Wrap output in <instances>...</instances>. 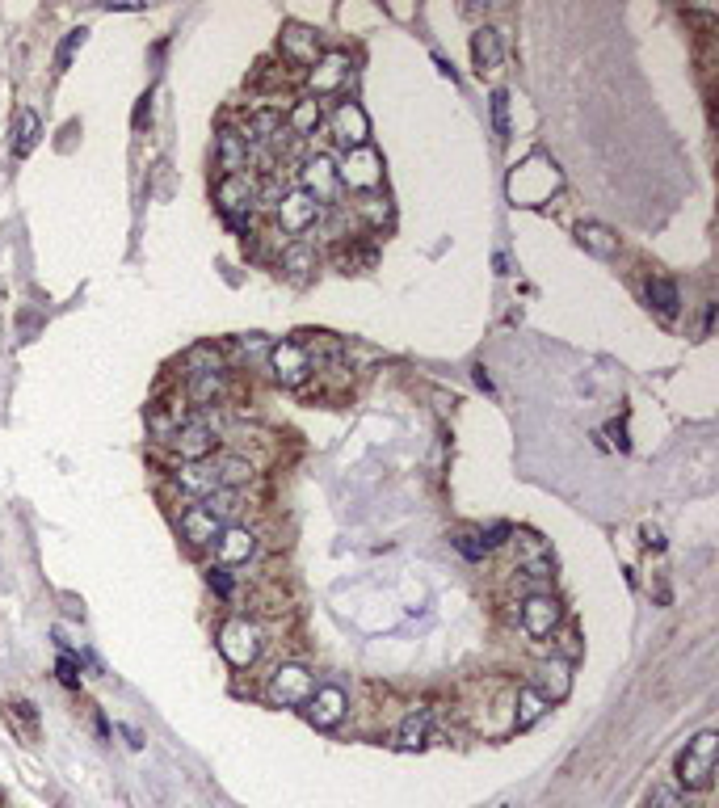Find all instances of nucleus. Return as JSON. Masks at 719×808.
I'll use <instances>...</instances> for the list:
<instances>
[{
    "label": "nucleus",
    "mask_w": 719,
    "mask_h": 808,
    "mask_svg": "<svg viewBox=\"0 0 719 808\" xmlns=\"http://www.w3.org/2000/svg\"><path fill=\"white\" fill-rule=\"evenodd\" d=\"M715 754H719V737L715 733H698L682 754H677V783L686 792H707L715 779Z\"/></svg>",
    "instance_id": "f03ea898"
},
{
    "label": "nucleus",
    "mask_w": 719,
    "mask_h": 808,
    "mask_svg": "<svg viewBox=\"0 0 719 808\" xmlns=\"http://www.w3.org/2000/svg\"><path fill=\"white\" fill-rule=\"evenodd\" d=\"M223 531V522L211 518L202 505H190V510H181V539L190 543V548H215V539Z\"/></svg>",
    "instance_id": "412c9836"
},
{
    "label": "nucleus",
    "mask_w": 719,
    "mask_h": 808,
    "mask_svg": "<svg viewBox=\"0 0 719 808\" xmlns=\"http://www.w3.org/2000/svg\"><path fill=\"white\" fill-rule=\"evenodd\" d=\"M215 160H219L223 173H249V169H253V144L240 135V127L219 131V139H215Z\"/></svg>",
    "instance_id": "aec40b11"
},
{
    "label": "nucleus",
    "mask_w": 719,
    "mask_h": 808,
    "mask_svg": "<svg viewBox=\"0 0 719 808\" xmlns=\"http://www.w3.org/2000/svg\"><path fill=\"white\" fill-rule=\"evenodd\" d=\"M450 543H455V552H459V556H467V560H484V556H488V543H484V535H480V531H459V535L450 539Z\"/></svg>",
    "instance_id": "c9c22d12"
},
{
    "label": "nucleus",
    "mask_w": 719,
    "mask_h": 808,
    "mask_svg": "<svg viewBox=\"0 0 719 808\" xmlns=\"http://www.w3.org/2000/svg\"><path fill=\"white\" fill-rule=\"evenodd\" d=\"M282 118H286V135L307 139V135H316V127L324 123V110H320V101H316V97H299Z\"/></svg>",
    "instance_id": "393cba45"
},
{
    "label": "nucleus",
    "mask_w": 719,
    "mask_h": 808,
    "mask_svg": "<svg viewBox=\"0 0 719 808\" xmlns=\"http://www.w3.org/2000/svg\"><path fill=\"white\" fill-rule=\"evenodd\" d=\"M610 438H614V447H619V451H627V430H623V421H614V426H610Z\"/></svg>",
    "instance_id": "a18cd8bd"
},
{
    "label": "nucleus",
    "mask_w": 719,
    "mask_h": 808,
    "mask_svg": "<svg viewBox=\"0 0 719 808\" xmlns=\"http://www.w3.org/2000/svg\"><path fill=\"white\" fill-rule=\"evenodd\" d=\"M560 619H564V611H560L556 594H526L522 598V632L530 640H547L560 628Z\"/></svg>",
    "instance_id": "ddd939ff"
},
{
    "label": "nucleus",
    "mask_w": 719,
    "mask_h": 808,
    "mask_svg": "<svg viewBox=\"0 0 719 808\" xmlns=\"http://www.w3.org/2000/svg\"><path fill=\"white\" fill-rule=\"evenodd\" d=\"M577 240H581V249H585V253L602 257V261L619 257V236H614L606 224H577Z\"/></svg>",
    "instance_id": "bb28decb"
},
{
    "label": "nucleus",
    "mask_w": 719,
    "mask_h": 808,
    "mask_svg": "<svg viewBox=\"0 0 719 808\" xmlns=\"http://www.w3.org/2000/svg\"><path fill=\"white\" fill-rule=\"evenodd\" d=\"M648 303L656 308V316L673 320L682 312V291H677V282H669V278H648Z\"/></svg>",
    "instance_id": "c756f323"
},
{
    "label": "nucleus",
    "mask_w": 719,
    "mask_h": 808,
    "mask_svg": "<svg viewBox=\"0 0 719 808\" xmlns=\"http://www.w3.org/2000/svg\"><path fill=\"white\" fill-rule=\"evenodd\" d=\"M173 489H177L181 497H190V501L198 505L202 497H211L215 489H223V484H219V463H215V459L177 463V472H173Z\"/></svg>",
    "instance_id": "f8f14e48"
},
{
    "label": "nucleus",
    "mask_w": 719,
    "mask_h": 808,
    "mask_svg": "<svg viewBox=\"0 0 719 808\" xmlns=\"http://www.w3.org/2000/svg\"><path fill=\"white\" fill-rule=\"evenodd\" d=\"M648 808H690V804L682 800V792H673V787H656L648 796Z\"/></svg>",
    "instance_id": "79ce46f5"
},
{
    "label": "nucleus",
    "mask_w": 719,
    "mask_h": 808,
    "mask_svg": "<svg viewBox=\"0 0 719 808\" xmlns=\"http://www.w3.org/2000/svg\"><path fill=\"white\" fill-rule=\"evenodd\" d=\"M480 535H484L488 552H492V548H505L509 535H513V527H509V522H492V527H488V531H480Z\"/></svg>",
    "instance_id": "37998d69"
},
{
    "label": "nucleus",
    "mask_w": 719,
    "mask_h": 808,
    "mask_svg": "<svg viewBox=\"0 0 719 808\" xmlns=\"http://www.w3.org/2000/svg\"><path fill=\"white\" fill-rule=\"evenodd\" d=\"M215 426L211 421H198V417H190L186 426H177L169 438H164V447H169V455L177 459V463H198V459H211L215 455Z\"/></svg>",
    "instance_id": "6e6552de"
},
{
    "label": "nucleus",
    "mask_w": 719,
    "mask_h": 808,
    "mask_svg": "<svg viewBox=\"0 0 719 808\" xmlns=\"http://www.w3.org/2000/svg\"><path fill=\"white\" fill-rule=\"evenodd\" d=\"M38 139H43V118H38L34 110H22L17 114V127H13V156L26 160L38 148Z\"/></svg>",
    "instance_id": "c85d7f7f"
},
{
    "label": "nucleus",
    "mask_w": 719,
    "mask_h": 808,
    "mask_svg": "<svg viewBox=\"0 0 719 808\" xmlns=\"http://www.w3.org/2000/svg\"><path fill=\"white\" fill-rule=\"evenodd\" d=\"M215 556L223 569H236V564H249L257 556V531L240 527V522H232V527H223L219 539H215Z\"/></svg>",
    "instance_id": "a211bd4d"
},
{
    "label": "nucleus",
    "mask_w": 719,
    "mask_h": 808,
    "mask_svg": "<svg viewBox=\"0 0 719 808\" xmlns=\"http://www.w3.org/2000/svg\"><path fill=\"white\" fill-rule=\"evenodd\" d=\"M509 548H513V556H518V569H522L526 577H551V548H547L539 535L513 531V535H509Z\"/></svg>",
    "instance_id": "6ab92c4d"
},
{
    "label": "nucleus",
    "mask_w": 719,
    "mask_h": 808,
    "mask_svg": "<svg viewBox=\"0 0 719 808\" xmlns=\"http://www.w3.org/2000/svg\"><path fill=\"white\" fill-rule=\"evenodd\" d=\"M85 38H89V30H85V26L68 30V38H64V43H59V51H55V64H59V72H64V68L72 64V55H76L80 47H85Z\"/></svg>",
    "instance_id": "e433bc0d"
},
{
    "label": "nucleus",
    "mask_w": 719,
    "mask_h": 808,
    "mask_svg": "<svg viewBox=\"0 0 719 808\" xmlns=\"http://www.w3.org/2000/svg\"><path fill=\"white\" fill-rule=\"evenodd\" d=\"M337 181H341L345 190H354V194H379V186H383V156L371 144L349 148L337 160Z\"/></svg>",
    "instance_id": "39448f33"
},
{
    "label": "nucleus",
    "mask_w": 719,
    "mask_h": 808,
    "mask_svg": "<svg viewBox=\"0 0 719 808\" xmlns=\"http://www.w3.org/2000/svg\"><path fill=\"white\" fill-rule=\"evenodd\" d=\"M328 127H333V135L349 148H362L366 139H371V118H366V110L358 106V101H341V106L333 110V118H328Z\"/></svg>",
    "instance_id": "f3484780"
},
{
    "label": "nucleus",
    "mask_w": 719,
    "mask_h": 808,
    "mask_svg": "<svg viewBox=\"0 0 719 808\" xmlns=\"http://www.w3.org/2000/svg\"><path fill=\"white\" fill-rule=\"evenodd\" d=\"M429 729H434V707H417V712H408L400 720V729H396V750H404V754L425 750Z\"/></svg>",
    "instance_id": "5701e85b"
},
{
    "label": "nucleus",
    "mask_w": 719,
    "mask_h": 808,
    "mask_svg": "<svg viewBox=\"0 0 719 808\" xmlns=\"http://www.w3.org/2000/svg\"><path fill=\"white\" fill-rule=\"evenodd\" d=\"M354 211L366 219V228H383L387 219H392V207H387V198H383V194H358Z\"/></svg>",
    "instance_id": "473e14b6"
},
{
    "label": "nucleus",
    "mask_w": 719,
    "mask_h": 808,
    "mask_svg": "<svg viewBox=\"0 0 719 808\" xmlns=\"http://www.w3.org/2000/svg\"><path fill=\"white\" fill-rule=\"evenodd\" d=\"M215 463H219V484L223 489H244V484H253V476H257V468L244 455H219Z\"/></svg>",
    "instance_id": "7c9ffc66"
},
{
    "label": "nucleus",
    "mask_w": 719,
    "mask_h": 808,
    "mask_svg": "<svg viewBox=\"0 0 719 808\" xmlns=\"http://www.w3.org/2000/svg\"><path fill=\"white\" fill-rule=\"evenodd\" d=\"M55 674H59V682L68 686V691H76L80 686V661L68 653V649H59V661H55Z\"/></svg>",
    "instance_id": "58836bf2"
},
{
    "label": "nucleus",
    "mask_w": 719,
    "mask_h": 808,
    "mask_svg": "<svg viewBox=\"0 0 719 808\" xmlns=\"http://www.w3.org/2000/svg\"><path fill=\"white\" fill-rule=\"evenodd\" d=\"M312 691H316V678H312V670H307V665H299V661L274 665L270 682H265V699H270L274 707H303L307 699H312Z\"/></svg>",
    "instance_id": "423d86ee"
},
{
    "label": "nucleus",
    "mask_w": 719,
    "mask_h": 808,
    "mask_svg": "<svg viewBox=\"0 0 719 808\" xmlns=\"http://www.w3.org/2000/svg\"><path fill=\"white\" fill-rule=\"evenodd\" d=\"M228 396V371H202V375H186V400L198 409H215Z\"/></svg>",
    "instance_id": "4be33fe9"
},
{
    "label": "nucleus",
    "mask_w": 719,
    "mask_h": 808,
    "mask_svg": "<svg viewBox=\"0 0 719 808\" xmlns=\"http://www.w3.org/2000/svg\"><path fill=\"white\" fill-rule=\"evenodd\" d=\"M505 55V43H501V30L492 26H480L476 34H471V64H476V72H492L501 64Z\"/></svg>",
    "instance_id": "b1692460"
},
{
    "label": "nucleus",
    "mask_w": 719,
    "mask_h": 808,
    "mask_svg": "<svg viewBox=\"0 0 719 808\" xmlns=\"http://www.w3.org/2000/svg\"><path fill=\"white\" fill-rule=\"evenodd\" d=\"M270 367H274V379L282 388H303V383L312 379L316 362H312V350H307L303 341H278V346H270Z\"/></svg>",
    "instance_id": "1a4fd4ad"
},
{
    "label": "nucleus",
    "mask_w": 719,
    "mask_h": 808,
    "mask_svg": "<svg viewBox=\"0 0 719 808\" xmlns=\"http://www.w3.org/2000/svg\"><path fill=\"white\" fill-rule=\"evenodd\" d=\"M530 686H534V691H539L547 703H564V699L572 695V661H564L560 653L547 657V661H539V665H534V674H530Z\"/></svg>",
    "instance_id": "2eb2a0df"
},
{
    "label": "nucleus",
    "mask_w": 719,
    "mask_h": 808,
    "mask_svg": "<svg viewBox=\"0 0 719 808\" xmlns=\"http://www.w3.org/2000/svg\"><path fill=\"white\" fill-rule=\"evenodd\" d=\"M198 505H202V510H207L211 518H219L223 527H232V522L240 518V510H244V493H240V489H215L211 497H202Z\"/></svg>",
    "instance_id": "cd10ccee"
},
{
    "label": "nucleus",
    "mask_w": 719,
    "mask_h": 808,
    "mask_svg": "<svg viewBox=\"0 0 719 808\" xmlns=\"http://www.w3.org/2000/svg\"><path fill=\"white\" fill-rule=\"evenodd\" d=\"M547 712H551V703H547L539 691H534V686H522V691H518V707H513V729L526 733V729H534V724H539Z\"/></svg>",
    "instance_id": "a878e982"
},
{
    "label": "nucleus",
    "mask_w": 719,
    "mask_h": 808,
    "mask_svg": "<svg viewBox=\"0 0 719 808\" xmlns=\"http://www.w3.org/2000/svg\"><path fill=\"white\" fill-rule=\"evenodd\" d=\"M349 76H354L349 55L328 51V55H320L316 64H312V72H307V93H312V97H333V93H341L349 85Z\"/></svg>",
    "instance_id": "9d476101"
},
{
    "label": "nucleus",
    "mask_w": 719,
    "mask_h": 808,
    "mask_svg": "<svg viewBox=\"0 0 719 808\" xmlns=\"http://www.w3.org/2000/svg\"><path fill=\"white\" fill-rule=\"evenodd\" d=\"M202 371H223L215 346H198V350L186 354V375H202Z\"/></svg>",
    "instance_id": "72a5a7b5"
},
{
    "label": "nucleus",
    "mask_w": 719,
    "mask_h": 808,
    "mask_svg": "<svg viewBox=\"0 0 719 808\" xmlns=\"http://www.w3.org/2000/svg\"><path fill=\"white\" fill-rule=\"evenodd\" d=\"M324 219V207L320 202L307 194V190H286L282 194V202L274 207V224H278V232H286V236H303V232H312L316 224Z\"/></svg>",
    "instance_id": "0eeeda50"
},
{
    "label": "nucleus",
    "mask_w": 719,
    "mask_h": 808,
    "mask_svg": "<svg viewBox=\"0 0 719 808\" xmlns=\"http://www.w3.org/2000/svg\"><path fill=\"white\" fill-rule=\"evenodd\" d=\"M9 724H17L26 737H38V712H34V703H26V699H17V703H9Z\"/></svg>",
    "instance_id": "f704fd0d"
},
{
    "label": "nucleus",
    "mask_w": 719,
    "mask_h": 808,
    "mask_svg": "<svg viewBox=\"0 0 719 808\" xmlns=\"http://www.w3.org/2000/svg\"><path fill=\"white\" fill-rule=\"evenodd\" d=\"M644 543H648V548H656V552H661V548H665V535L656 531V527H644Z\"/></svg>",
    "instance_id": "c03bdc74"
},
{
    "label": "nucleus",
    "mask_w": 719,
    "mask_h": 808,
    "mask_svg": "<svg viewBox=\"0 0 719 808\" xmlns=\"http://www.w3.org/2000/svg\"><path fill=\"white\" fill-rule=\"evenodd\" d=\"M492 127H497V139L505 144L509 139V93L505 89L492 93Z\"/></svg>",
    "instance_id": "4c0bfd02"
},
{
    "label": "nucleus",
    "mask_w": 719,
    "mask_h": 808,
    "mask_svg": "<svg viewBox=\"0 0 719 808\" xmlns=\"http://www.w3.org/2000/svg\"><path fill=\"white\" fill-rule=\"evenodd\" d=\"M278 51H282L286 64H295V68H312L316 59H320V34H316L312 26L291 22V26L282 30V38H278Z\"/></svg>",
    "instance_id": "dca6fc26"
},
{
    "label": "nucleus",
    "mask_w": 719,
    "mask_h": 808,
    "mask_svg": "<svg viewBox=\"0 0 719 808\" xmlns=\"http://www.w3.org/2000/svg\"><path fill=\"white\" fill-rule=\"evenodd\" d=\"M282 270H291L295 278H303L307 270H316V249L303 245V240H295V245H282V257H278Z\"/></svg>",
    "instance_id": "2f4dec72"
},
{
    "label": "nucleus",
    "mask_w": 719,
    "mask_h": 808,
    "mask_svg": "<svg viewBox=\"0 0 719 808\" xmlns=\"http://www.w3.org/2000/svg\"><path fill=\"white\" fill-rule=\"evenodd\" d=\"M345 712H349V699H345V691L341 686H333V682H324V686H316L312 691V699L303 703V716L316 724V729H337V724L345 720Z\"/></svg>",
    "instance_id": "4468645a"
},
{
    "label": "nucleus",
    "mask_w": 719,
    "mask_h": 808,
    "mask_svg": "<svg viewBox=\"0 0 719 808\" xmlns=\"http://www.w3.org/2000/svg\"><path fill=\"white\" fill-rule=\"evenodd\" d=\"M261 628L253 619H244V615H236V619H228L219 628V653H223V661L232 665V670H249V665H257V657H261Z\"/></svg>",
    "instance_id": "20e7f679"
},
{
    "label": "nucleus",
    "mask_w": 719,
    "mask_h": 808,
    "mask_svg": "<svg viewBox=\"0 0 719 808\" xmlns=\"http://www.w3.org/2000/svg\"><path fill=\"white\" fill-rule=\"evenodd\" d=\"M299 190H307V194L320 202V207H328V202L337 198V190H341V181H337V160L324 156V152L307 156L303 169H299Z\"/></svg>",
    "instance_id": "9b49d317"
},
{
    "label": "nucleus",
    "mask_w": 719,
    "mask_h": 808,
    "mask_svg": "<svg viewBox=\"0 0 719 808\" xmlns=\"http://www.w3.org/2000/svg\"><path fill=\"white\" fill-rule=\"evenodd\" d=\"M207 585L219 594V598H232L236 594V581H232V569H223V564H211L207 569Z\"/></svg>",
    "instance_id": "a19ab883"
},
{
    "label": "nucleus",
    "mask_w": 719,
    "mask_h": 808,
    "mask_svg": "<svg viewBox=\"0 0 719 808\" xmlns=\"http://www.w3.org/2000/svg\"><path fill=\"white\" fill-rule=\"evenodd\" d=\"M509 202L513 207H543L564 190V173L556 169V160L543 152H530L518 169L509 173Z\"/></svg>",
    "instance_id": "f257e3e1"
},
{
    "label": "nucleus",
    "mask_w": 719,
    "mask_h": 808,
    "mask_svg": "<svg viewBox=\"0 0 719 808\" xmlns=\"http://www.w3.org/2000/svg\"><path fill=\"white\" fill-rule=\"evenodd\" d=\"M215 202H219L223 219H228L236 232H244V228H249L253 207H257V181H253V173H223L219 186H215Z\"/></svg>",
    "instance_id": "7ed1b4c3"
},
{
    "label": "nucleus",
    "mask_w": 719,
    "mask_h": 808,
    "mask_svg": "<svg viewBox=\"0 0 719 808\" xmlns=\"http://www.w3.org/2000/svg\"><path fill=\"white\" fill-rule=\"evenodd\" d=\"M282 181H278V173H270V177H265L261 181V186H257V207H265V211H274L278 207V202H282Z\"/></svg>",
    "instance_id": "ea45409f"
}]
</instances>
